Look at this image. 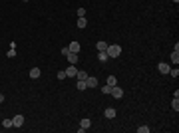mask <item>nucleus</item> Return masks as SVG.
Returning a JSON list of instances; mask_svg holds the SVG:
<instances>
[{"label": "nucleus", "instance_id": "17", "mask_svg": "<svg viewBox=\"0 0 179 133\" xmlns=\"http://www.w3.org/2000/svg\"><path fill=\"white\" fill-rule=\"evenodd\" d=\"M76 78H78V80H86V78H88V72H84V70H80V72L76 73Z\"/></svg>", "mask_w": 179, "mask_h": 133}, {"label": "nucleus", "instance_id": "8", "mask_svg": "<svg viewBox=\"0 0 179 133\" xmlns=\"http://www.w3.org/2000/svg\"><path fill=\"white\" fill-rule=\"evenodd\" d=\"M40 76H42V70H40V68H32V70H30V78H32V80H38Z\"/></svg>", "mask_w": 179, "mask_h": 133}, {"label": "nucleus", "instance_id": "22", "mask_svg": "<svg viewBox=\"0 0 179 133\" xmlns=\"http://www.w3.org/2000/svg\"><path fill=\"white\" fill-rule=\"evenodd\" d=\"M169 76H171V78H177V76H179V70H177V68L169 70Z\"/></svg>", "mask_w": 179, "mask_h": 133}, {"label": "nucleus", "instance_id": "2", "mask_svg": "<svg viewBox=\"0 0 179 133\" xmlns=\"http://www.w3.org/2000/svg\"><path fill=\"white\" fill-rule=\"evenodd\" d=\"M92 127V119H88V117H84V119L80 121V127H78V131L80 133H84L86 129H90Z\"/></svg>", "mask_w": 179, "mask_h": 133}, {"label": "nucleus", "instance_id": "12", "mask_svg": "<svg viewBox=\"0 0 179 133\" xmlns=\"http://www.w3.org/2000/svg\"><path fill=\"white\" fill-rule=\"evenodd\" d=\"M70 52H74V54H80V42H70Z\"/></svg>", "mask_w": 179, "mask_h": 133}, {"label": "nucleus", "instance_id": "21", "mask_svg": "<svg viewBox=\"0 0 179 133\" xmlns=\"http://www.w3.org/2000/svg\"><path fill=\"white\" fill-rule=\"evenodd\" d=\"M137 133H149V127H147V125H141V127H137Z\"/></svg>", "mask_w": 179, "mask_h": 133}, {"label": "nucleus", "instance_id": "5", "mask_svg": "<svg viewBox=\"0 0 179 133\" xmlns=\"http://www.w3.org/2000/svg\"><path fill=\"white\" fill-rule=\"evenodd\" d=\"M76 73H78V70H76V64H70V66L66 68V78H76Z\"/></svg>", "mask_w": 179, "mask_h": 133}, {"label": "nucleus", "instance_id": "23", "mask_svg": "<svg viewBox=\"0 0 179 133\" xmlns=\"http://www.w3.org/2000/svg\"><path fill=\"white\" fill-rule=\"evenodd\" d=\"M6 56H8V58H14V56H16V48H10Z\"/></svg>", "mask_w": 179, "mask_h": 133}, {"label": "nucleus", "instance_id": "3", "mask_svg": "<svg viewBox=\"0 0 179 133\" xmlns=\"http://www.w3.org/2000/svg\"><path fill=\"white\" fill-rule=\"evenodd\" d=\"M110 93H112V97H113V100H121V97H123V89H121L119 86H113Z\"/></svg>", "mask_w": 179, "mask_h": 133}, {"label": "nucleus", "instance_id": "16", "mask_svg": "<svg viewBox=\"0 0 179 133\" xmlns=\"http://www.w3.org/2000/svg\"><path fill=\"white\" fill-rule=\"evenodd\" d=\"M107 86H118V78L115 76H107Z\"/></svg>", "mask_w": 179, "mask_h": 133}, {"label": "nucleus", "instance_id": "24", "mask_svg": "<svg viewBox=\"0 0 179 133\" xmlns=\"http://www.w3.org/2000/svg\"><path fill=\"white\" fill-rule=\"evenodd\" d=\"M110 92H112V86H107L106 84V86L102 87V93H110Z\"/></svg>", "mask_w": 179, "mask_h": 133}, {"label": "nucleus", "instance_id": "9", "mask_svg": "<svg viewBox=\"0 0 179 133\" xmlns=\"http://www.w3.org/2000/svg\"><path fill=\"white\" fill-rule=\"evenodd\" d=\"M86 86L88 87H98V80L92 78V76H88V78H86Z\"/></svg>", "mask_w": 179, "mask_h": 133}, {"label": "nucleus", "instance_id": "26", "mask_svg": "<svg viewBox=\"0 0 179 133\" xmlns=\"http://www.w3.org/2000/svg\"><path fill=\"white\" fill-rule=\"evenodd\" d=\"M58 80H66V72H58Z\"/></svg>", "mask_w": 179, "mask_h": 133}, {"label": "nucleus", "instance_id": "7", "mask_svg": "<svg viewBox=\"0 0 179 133\" xmlns=\"http://www.w3.org/2000/svg\"><path fill=\"white\" fill-rule=\"evenodd\" d=\"M68 58V62H70V64H78V60H80V54H74V52H70L66 56Z\"/></svg>", "mask_w": 179, "mask_h": 133}, {"label": "nucleus", "instance_id": "20", "mask_svg": "<svg viewBox=\"0 0 179 133\" xmlns=\"http://www.w3.org/2000/svg\"><path fill=\"white\" fill-rule=\"evenodd\" d=\"M98 58H99V62H107V60H110L106 52H99V56H98Z\"/></svg>", "mask_w": 179, "mask_h": 133}, {"label": "nucleus", "instance_id": "13", "mask_svg": "<svg viewBox=\"0 0 179 133\" xmlns=\"http://www.w3.org/2000/svg\"><path fill=\"white\" fill-rule=\"evenodd\" d=\"M88 26V20H86V16H78V28L82 30V28H86Z\"/></svg>", "mask_w": 179, "mask_h": 133}, {"label": "nucleus", "instance_id": "29", "mask_svg": "<svg viewBox=\"0 0 179 133\" xmlns=\"http://www.w3.org/2000/svg\"><path fill=\"white\" fill-rule=\"evenodd\" d=\"M173 2H175V4H177V2H179V0H173Z\"/></svg>", "mask_w": 179, "mask_h": 133}, {"label": "nucleus", "instance_id": "27", "mask_svg": "<svg viewBox=\"0 0 179 133\" xmlns=\"http://www.w3.org/2000/svg\"><path fill=\"white\" fill-rule=\"evenodd\" d=\"M70 54V48H62V56H68Z\"/></svg>", "mask_w": 179, "mask_h": 133}, {"label": "nucleus", "instance_id": "11", "mask_svg": "<svg viewBox=\"0 0 179 133\" xmlns=\"http://www.w3.org/2000/svg\"><path fill=\"white\" fill-rule=\"evenodd\" d=\"M115 113H118V111H115L113 107H107L106 111H104V115H106L107 119H113V117H115Z\"/></svg>", "mask_w": 179, "mask_h": 133}, {"label": "nucleus", "instance_id": "18", "mask_svg": "<svg viewBox=\"0 0 179 133\" xmlns=\"http://www.w3.org/2000/svg\"><path fill=\"white\" fill-rule=\"evenodd\" d=\"M2 127H6V129H12V119H4V121H2Z\"/></svg>", "mask_w": 179, "mask_h": 133}, {"label": "nucleus", "instance_id": "14", "mask_svg": "<svg viewBox=\"0 0 179 133\" xmlns=\"http://www.w3.org/2000/svg\"><path fill=\"white\" fill-rule=\"evenodd\" d=\"M159 72L161 73H169V70H171V68H169V64H159Z\"/></svg>", "mask_w": 179, "mask_h": 133}, {"label": "nucleus", "instance_id": "1", "mask_svg": "<svg viewBox=\"0 0 179 133\" xmlns=\"http://www.w3.org/2000/svg\"><path fill=\"white\" fill-rule=\"evenodd\" d=\"M106 54H107V58H119L121 56V46L119 44H112V46H107Z\"/></svg>", "mask_w": 179, "mask_h": 133}, {"label": "nucleus", "instance_id": "15", "mask_svg": "<svg viewBox=\"0 0 179 133\" xmlns=\"http://www.w3.org/2000/svg\"><path fill=\"white\" fill-rule=\"evenodd\" d=\"M76 87H78L80 92H84V89H88V86H86V80H78V84H76Z\"/></svg>", "mask_w": 179, "mask_h": 133}, {"label": "nucleus", "instance_id": "19", "mask_svg": "<svg viewBox=\"0 0 179 133\" xmlns=\"http://www.w3.org/2000/svg\"><path fill=\"white\" fill-rule=\"evenodd\" d=\"M171 107L175 109V111H179V97H173V101H171Z\"/></svg>", "mask_w": 179, "mask_h": 133}, {"label": "nucleus", "instance_id": "4", "mask_svg": "<svg viewBox=\"0 0 179 133\" xmlns=\"http://www.w3.org/2000/svg\"><path fill=\"white\" fill-rule=\"evenodd\" d=\"M12 125L14 127H22V125H24V115H20V113H18V115H14V117H12Z\"/></svg>", "mask_w": 179, "mask_h": 133}, {"label": "nucleus", "instance_id": "28", "mask_svg": "<svg viewBox=\"0 0 179 133\" xmlns=\"http://www.w3.org/2000/svg\"><path fill=\"white\" fill-rule=\"evenodd\" d=\"M2 101H4V95H2V93H0V103H2Z\"/></svg>", "mask_w": 179, "mask_h": 133}, {"label": "nucleus", "instance_id": "25", "mask_svg": "<svg viewBox=\"0 0 179 133\" xmlns=\"http://www.w3.org/2000/svg\"><path fill=\"white\" fill-rule=\"evenodd\" d=\"M78 16H86V8L80 6V8H78Z\"/></svg>", "mask_w": 179, "mask_h": 133}, {"label": "nucleus", "instance_id": "6", "mask_svg": "<svg viewBox=\"0 0 179 133\" xmlns=\"http://www.w3.org/2000/svg\"><path fill=\"white\" fill-rule=\"evenodd\" d=\"M171 62L173 64H179V44H175V50L171 52Z\"/></svg>", "mask_w": 179, "mask_h": 133}, {"label": "nucleus", "instance_id": "10", "mask_svg": "<svg viewBox=\"0 0 179 133\" xmlns=\"http://www.w3.org/2000/svg\"><path fill=\"white\" fill-rule=\"evenodd\" d=\"M107 46H110V44H106L104 40H99L98 44H96V50H98V52H106V50H107Z\"/></svg>", "mask_w": 179, "mask_h": 133}, {"label": "nucleus", "instance_id": "30", "mask_svg": "<svg viewBox=\"0 0 179 133\" xmlns=\"http://www.w3.org/2000/svg\"><path fill=\"white\" fill-rule=\"evenodd\" d=\"M22 2H28V0H22Z\"/></svg>", "mask_w": 179, "mask_h": 133}]
</instances>
